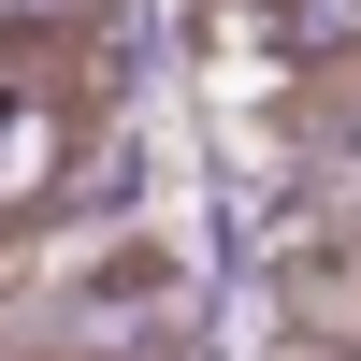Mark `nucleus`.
Returning a JSON list of instances; mask_svg holds the SVG:
<instances>
[{
  "label": "nucleus",
  "mask_w": 361,
  "mask_h": 361,
  "mask_svg": "<svg viewBox=\"0 0 361 361\" xmlns=\"http://www.w3.org/2000/svg\"><path fill=\"white\" fill-rule=\"evenodd\" d=\"M275 73H361V0H275Z\"/></svg>",
  "instance_id": "nucleus-2"
},
{
  "label": "nucleus",
  "mask_w": 361,
  "mask_h": 361,
  "mask_svg": "<svg viewBox=\"0 0 361 361\" xmlns=\"http://www.w3.org/2000/svg\"><path fill=\"white\" fill-rule=\"evenodd\" d=\"M87 173V87L58 58H0V246L44 231Z\"/></svg>",
  "instance_id": "nucleus-1"
}]
</instances>
